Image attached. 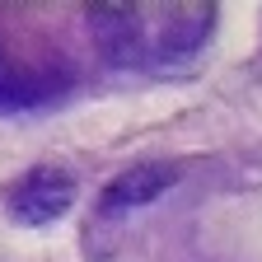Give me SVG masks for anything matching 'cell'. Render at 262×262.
I'll return each instance as SVG.
<instances>
[{
    "instance_id": "cell-1",
    "label": "cell",
    "mask_w": 262,
    "mask_h": 262,
    "mask_svg": "<svg viewBox=\"0 0 262 262\" xmlns=\"http://www.w3.org/2000/svg\"><path fill=\"white\" fill-rule=\"evenodd\" d=\"M71 202H75V178L66 169H33L10 192V215L24 225H47L71 211Z\"/></svg>"
},
{
    "instance_id": "cell-2",
    "label": "cell",
    "mask_w": 262,
    "mask_h": 262,
    "mask_svg": "<svg viewBox=\"0 0 262 262\" xmlns=\"http://www.w3.org/2000/svg\"><path fill=\"white\" fill-rule=\"evenodd\" d=\"M169 169H131V173H122L113 187H108V196H103V206L113 211V206H131V202H150V196H159L164 187H169Z\"/></svg>"
}]
</instances>
